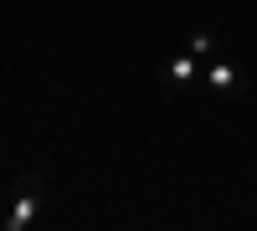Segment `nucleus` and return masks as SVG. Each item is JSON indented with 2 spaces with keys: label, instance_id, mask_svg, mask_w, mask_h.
<instances>
[{
  "label": "nucleus",
  "instance_id": "f257e3e1",
  "mask_svg": "<svg viewBox=\"0 0 257 231\" xmlns=\"http://www.w3.org/2000/svg\"><path fill=\"white\" fill-rule=\"evenodd\" d=\"M41 205H47V180L41 175H21L16 180V200L6 211V231H31L41 221Z\"/></svg>",
  "mask_w": 257,
  "mask_h": 231
},
{
  "label": "nucleus",
  "instance_id": "f03ea898",
  "mask_svg": "<svg viewBox=\"0 0 257 231\" xmlns=\"http://www.w3.org/2000/svg\"><path fill=\"white\" fill-rule=\"evenodd\" d=\"M196 77H206V72H201V57H196V52H175V57L165 62V82H170V88H190Z\"/></svg>",
  "mask_w": 257,
  "mask_h": 231
},
{
  "label": "nucleus",
  "instance_id": "7ed1b4c3",
  "mask_svg": "<svg viewBox=\"0 0 257 231\" xmlns=\"http://www.w3.org/2000/svg\"><path fill=\"white\" fill-rule=\"evenodd\" d=\"M206 82H211V93H237L242 88V67L237 62H226V57H211V67H206Z\"/></svg>",
  "mask_w": 257,
  "mask_h": 231
},
{
  "label": "nucleus",
  "instance_id": "20e7f679",
  "mask_svg": "<svg viewBox=\"0 0 257 231\" xmlns=\"http://www.w3.org/2000/svg\"><path fill=\"white\" fill-rule=\"evenodd\" d=\"M185 52H196V57H216V36H211V31H190V36H185Z\"/></svg>",
  "mask_w": 257,
  "mask_h": 231
}]
</instances>
